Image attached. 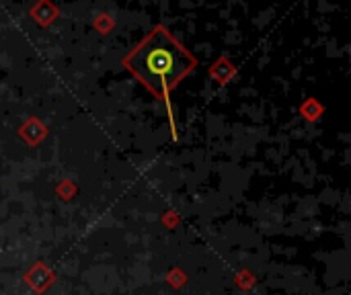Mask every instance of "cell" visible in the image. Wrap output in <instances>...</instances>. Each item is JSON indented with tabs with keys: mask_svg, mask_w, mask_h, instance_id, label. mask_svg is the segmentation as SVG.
Here are the masks:
<instances>
[{
	"mask_svg": "<svg viewBox=\"0 0 351 295\" xmlns=\"http://www.w3.org/2000/svg\"><path fill=\"white\" fill-rule=\"evenodd\" d=\"M125 66L154 92L169 97L171 88L191 72L193 55L165 27H156L128 57Z\"/></svg>",
	"mask_w": 351,
	"mask_h": 295,
	"instance_id": "obj_1",
	"label": "cell"
}]
</instances>
